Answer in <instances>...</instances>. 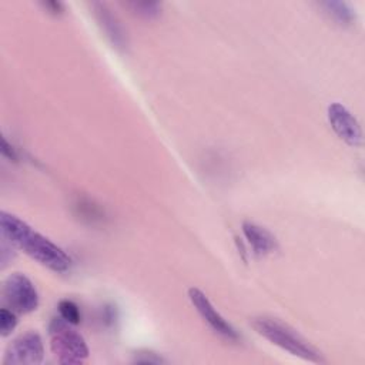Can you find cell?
I'll use <instances>...</instances> for the list:
<instances>
[{"label":"cell","instance_id":"6da1fadb","mask_svg":"<svg viewBox=\"0 0 365 365\" xmlns=\"http://www.w3.org/2000/svg\"><path fill=\"white\" fill-rule=\"evenodd\" d=\"M1 237L7 240L14 248H20L30 258L43 267L54 271L64 272L71 265V258L43 234L33 230L26 221L7 211L0 212Z\"/></svg>","mask_w":365,"mask_h":365},{"label":"cell","instance_id":"7a4b0ae2","mask_svg":"<svg viewBox=\"0 0 365 365\" xmlns=\"http://www.w3.org/2000/svg\"><path fill=\"white\" fill-rule=\"evenodd\" d=\"M252 328L271 344L279 346L288 354L298 356L304 361L321 364L324 362L322 354L311 345L302 335H299L289 325L268 317H258L252 319Z\"/></svg>","mask_w":365,"mask_h":365},{"label":"cell","instance_id":"3957f363","mask_svg":"<svg viewBox=\"0 0 365 365\" xmlns=\"http://www.w3.org/2000/svg\"><path fill=\"white\" fill-rule=\"evenodd\" d=\"M50 349L60 364H81L88 358V346L80 332L61 317L54 318L48 327Z\"/></svg>","mask_w":365,"mask_h":365},{"label":"cell","instance_id":"277c9868","mask_svg":"<svg viewBox=\"0 0 365 365\" xmlns=\"http://www.w3.org/2000/svg\"><path fill=\"white\" fill-rule=\"evenodd\" d=\"M3 299L7 308L19 314H29L38 307V292L33 281L21 274L11 272L3 282Z\"/></svg>","mask_w":365,"mask_h":365},{"label":"cell","instance_id":"5b68a950","mask_svg":"<svg viewBox=\"0 0 365 365\" xmlns=\"http://www.w3.org/2000/svg\"><path fill=\"white\" fill-rule=\"evenodd\" d=\"M44 359V344L38 332L27 331L14 338L6 348L3 364L37 365Z\"/></svg>","mask_w":365,"mask_h":365},{"label":"cell","instance_id":"8992f818","mask_svg":"<svg viewBox=\"0 0 365 365\" xmlns=\"http://www.w3.org/2000/svg\"><path fill=\"white\" fill-rule=\"evenodd\" d=\"M188 298L192 307L201 315V318L212 328V331H215L218 335H221L228 341L241 339V335L238 334V331L214 308V305L202 291H200L198 288H190Z\"/></svg>","mask_w":365,"mask_h":365},{"label":"cell","instance_id":"52a82bcc","mask_svg":"<svg viewBox=\"0 0 365 365\" xmlns=\"http://www.w3.org/2000/svg\"><path fill=\"white\" fill-rule=\"evenodd\" d=\"M328 121L335 134L351 147H361L362 130L352 113L339 103H332L327 111Z\"/></svg>","mask_w":365,"mask_h":365},{"label":"cell","instance_id":"ba28073f","mask_svg":"<svg viewBox=\"0 0 365 365\" xmlns=\"http://www.w3.org/2000/svg\"><path fill=\"white\" fill-rule=\"evenodd\" d=\"M91 9L98 27L101 29L107 40L111 43V46L115 50L125 53L128 48V37L118 17L104 3H93Z\"/></svg>","mask_w":365,"mask_h":365},{"label":"cell","instance_id":"9c48e42d","mask_svg":"<svg viewBox=\"0 0 365 365\" xmlns=\"http://www.w3.org/2000/svg\"><path fill=\"white\" fill-rule=\"evenodd\" d=\"M242 232L255 254H269L278 248L275 237L268 230L255 222L244 221Z\"/></svg>","mask_w":365,"mask_h":365},{"label":"cell","instance_id":"30bf717a","mask_svg":"<svg viewBox=\"0 0 365 365\" xmlns=\"http://www.w3.org/2000/svg\"><path fill=\"white\" fill-rule=\"evenodd\" d=\"M321 6L324 7L325 13L329 14L338 24H351L355 20V13L345 1H322Z\"/></svg>","mask_w":365,"mask_h":365},{"label":"cell","instance_id":"8fae6325","mask_svg":"<svg viewBox=\"0 0 365 365\" xmlns=\"http://www.w3.org/2000/svg\"><path fill=\"white\" fill-rule=\"evenodd\" d=\"M58 317H61L66 322L71 325H77L81 321V312L76 302L70 299H61L58 302Z\"/></svg>","mask_w":365,"mask_h":365},{"label":"cell","instance_id":"7c38bea8","mask_svg":"<svg viewBox=\"0 0 365 365\" xmlns=\"http://www.w3.org/2000/svg\"><path fill=\"white\" fill-rule=\"evenodd\" d=\"M127 7L144 19H154L161 13V3L157 1H131Z\"/></svg>","mask_w":365,"mask_h":365},{"label":"cell","instance_id":"4fadbf2b","mask_svg":"<svg viewBox=\"0 0 365 365\" xmlns=\"http://www.w3.org/2000/svg\"><path fill=\"white\" fill-rule=\"evenodd\" d=\"M17 325L16 312L7 307L0 309V335L7 336L10 335Z\"/></svg>","mask_w":365,"mask_h":365},{"label":"cell","instance_id":"5bb4252c","mask_svg":"<svg viewBox=\"0 0 365 365\" xmlns=\"http://www.w3.org/2000/svg\"><path fill=\"white\" fill-rule=\"evenodd\" d=\"M134 362H138V364H161V362H164V359L161 356H158L157 354H154V352L144 351V352H138V354L135 352Z\"/></svg>","mask_w":365,"mask_h":365},{"label":"cell","instance_id":"9a60e30c","mask_svg":"<svg viewBox=\"0 0 365 365\" xmlns=\"http://www.w3.org/2000/svg\"><path fill=\"white\" fill-rule=\"evenodd\" d=\"M1 153H3V155H6L7 158H10V160H13V161H16V160H17V155H16V153H14L13 147H11V145H9V143L6 141V138H4V137L1 138Z\"/></svg>","mask_w":365,"mask_h":365},{"label":"cell","instance_id":"2e32d148","mask_svg":"<svg viewBox=\"0 0 365 365\" xmlns=\"http://www.w3.org/2000/svg\"><path fill=\"white\" fill-rule=\"evenodd\" d=\"M44 7L47 10H50V13H53V14H60L63 11V4L57 3V1H47V3H44Z\"/></svg>","mask_w":365,"mask_h":365}]
</instances>
